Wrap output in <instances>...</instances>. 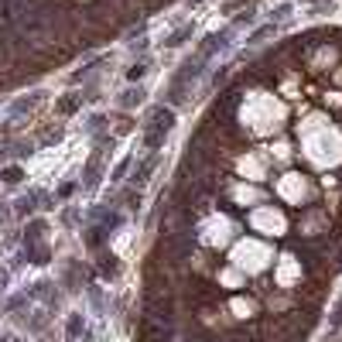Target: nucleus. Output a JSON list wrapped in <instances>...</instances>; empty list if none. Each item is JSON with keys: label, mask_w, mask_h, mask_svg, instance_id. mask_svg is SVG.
Listing matches in <instances>:
<instances>
[{"label": "nucleus", "mask_w": 342, "mask_h": 342, "mask_svg": "<svg viewBox=\"0 0 342 342\" xmlns=\"http://www.w3.org/2000/svg\"><path fill=\"white\" fill-rule=\"evenodd\" d=\"M171 127H175V110H168V106H154L151 116H148V134L164 137Z\"/></svg>", "instance_id": "f257e3e1"}, {"label": "nucleus", "mask_w": 342, "mask_h": 342, "mask_svg": "<svg viewBox=\"0 0 342 342\" xmlns=\"http://www.w3.org/2000/svg\"><path fill=\"white\" fill-rule=\"evenodd\" d=\"M38 202H52V199H48L45 192H28V195H21V199H17L14 212H17V216H31L34 209H38Z\"/></svg>", "instance_id": "f03ea898"}, {"label": "nucleus", "mask_w": 342, "mask_h": 342, "mask_svg": "<svg viewBox=\"0 0 342 342\" xmlns=\"http://www.w3.org/2000/svg\"><path fill=\"white\" fill-rule=\"evenodd\" d=\"M79 106H82V96H76V92H72V96H65V100H58V113H62V116H72Z\"/></svg>", "instance_id": "7ed1b4c3"}, {"label": "nucleus", "mask_w": 342, "mask_h": 342, "mask_svg": "<svg viewBox=\"0 0 342 342\" xmlns=\"http://www.w3.org/2000/svg\"><path fill=\"white\" fill-rule=\"evenodd\" d=\"M45 229H48V223H45V219H34L31 226H28V236H24V239H28V247H34V243L41 239V233H45Z\"/></svg>", "instance_id": "20e7f679"}, {"label": "nucleus", "mask_w": 342, "mask_h": 342, "mask_svg": "<svg viewBox=\"0 0 342 342\" xmlns=\"http://www.w3.org/2000/svg\"><path fill=\"white\" fill-rule=\"evenodd\" d=\"M154 168H158V154H154V158H148L144 164H140V168L134 171V182H137V185H140V182H148V175H151Z\"/></svg>", "instance_id": "39448f33"}, {"label": "nucleus", "mask_w": 342, "mask_h": 342, "mask_svg": "<svg viewBox=\"0 0 342 342\" xmlns=\"http://www.w3.org/2000/svg\"><path fill=\"white\" fill-rule=\"evenodd\" d=\"M116 267H120V263H116L113 253H103V257H100V274H103V277H113Z\"/></svg>", "instance_id": "423d86ee"}, {"label": "nucleus", "mask_w": 342, "mask_h": 342, "mask_svg": "<svg viewBox=\"0 0 342 342\" xmlns=\"http://www.w3.org/2000/svg\"><path fill=\"white\" fill-rule=\"evenodd\" d=\"M82 329H86V322H82V315H68V339H79Z\"/></svg>", "instance_id": "0eeeda50"}, {"label": "nucleus", "mask_w": 342, "mask_h": 342, "mask_svg": "<svg viewBox=\"0 0 342 342\" xmlns=\"http://www.w3.org/2000/svg\"><path fill=\"white\" fill-rule=\"evenodd\" d=\"M144 100V89L137 86V89H127L124 96H120V106H134V103H140Z\"/></svg>", "instance_id": "6e6552de"}, {"label": "nucleus", "mask_w": 342, "mask_h": 342, "mask_svg": "<svg viewBox=\"0 0 342 342\" xmlns=\"http://www.w3.org/2000/svg\"><path fill=\"white\" fill-rule=\"evenodd\" d=\"M0 178H4V185H17L24 178V171L21 168H4V171H0Z\"/></svg>", "instance_id": "1a4fd4ad"}, {"label": "nucleus", "mask_w": 342, "mask_h": 342, "mask_svg": "<svg viewBox=\"0 0 342 342\" xmlns=\"http://www.w3.org/2000/svg\"><path fill=\"white\" fill-rule=\"evenodd\" d=\"M188 34H192V24H185L182 31H175V34H171V38H168V41H164V45H168V48H175V45H182V38H188Z\"/></svg>", "instance_id": "9d476101"}, {"label": "nucleus", "mask_w": 342, "mask_h": 342, "mask_svg": "<svg viewBox=\"0 0 342 342\" xmlns=\"http://www.w3.org/2000/svg\"><path fill=\"white\" fill-rule=\"evenodd\" d=\"M144 72H148V68H144V65H134V68H130V72H127V79L134 82V79H140V76H144Z\"/></svg>", "instance_id": "9b49d317"}, {"label": "nucleus", "mask_w": 342, "mask_h": 342, "mask_svg": "<svg viewBox=\"0 0 342 342\" xmlns=\"http://www.w3.org/2000/svg\"><path fill=\"white\" fill-rule=\"evenodd\" d=\"M127 168H130V161H120V164H116V171H113V178H124Z\"/></svg>", "instance_id": "f8f14e48"}, {"label": "nucleus", "mask_w": 342, "mask_h": 342, "mask_svg": "<svg viewBox=\"0 0 342 342\" xmlns=\"http://www.w3.org/2000/svg\"><path fill=\"white\" fill-rule=\"evenodd\" d=\"M72 188H76V185H72V182H65L62 188H58V199H68V195H72Z\"/></svg>", "instance_id": "ddd939ff"}, {"label": "nucleus", "mask_w": 342, "mask_h": 342, "mask_svg": "<svg viewBox=\"0 0 342 342\" xmlns=\"http://www.w3.org/2000/svg\"><path fill=\"white\" fill-rule=\"evenodd\" d=\"M137 205H140V195L130 192V195H127V209H137Z\"/></svg>", "instance_id": "4468645a"}, {"label": "nucleus", "mask_w": 342, "mask_h": 342, "mask_svg": "<svg viewBox=\"0 0 342 342\" xmlns=\"http://www.w3.org/2000/svg\"><path fill=\"white\" fill-rule=\"evenodd\" d=\"M4 287H7V271H0V295H4Z\"/></svg>", "instance_id": "2eb2a0df"}, {"label": "nucleus", "mask_w": 342, "mask_h": 342, "mask_svg": "<svg viewBox=\"0 0 342 342\" xmlns=\"http://www.w3.org/2000/svg\"><path fill=\"white\" fill-rule=\"evenodd\" d=\"M0 158H4V151H0Z\"/></svg>", "instance_id": "dca6fc26"}]
</instances>
